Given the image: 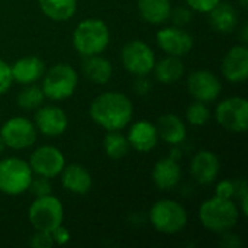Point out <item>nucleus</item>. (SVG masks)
<instances>
[{
	"instance_id": "obj_1",
	"label": "nucleus",
	"mask_w": 248,
	"mask_h": 248,
	"mask_svg": "<svg viewBox=\"0 0 248 248\" xmlns=\"http://www.w3.org/2000/svg\"><path fill=\"white\" fill-rule=\"evenodd\" d=\"M89 116L105 131H122L132 121L134 103L125 93L103 92L90 102Z\"/></svg>"
},
{
	"instance_id": "obj_2",
	"label": "nucleus",
	"mask_w": 248,
	"mask_h": 248,
	"mask_svg": "<svg viewBox=\"0 0 248 248\" xmlns=\"http://www.w3.org/2000/svg\"><path fill=\"white\" fill-rule=\"evenodd\" d=\"M198 218L205 230L215 234H222L237 227L241 212L234 199H225L214 195L201 203Z\"/></svg>"
},
{
	"instance_id": "obj_3",
	"label": "nucleus",
	"mask_w": 248,
	"mask_h": 248,
	"mask_svg": "<svg viewBox=\"0 0 248 248\" xmlns=\"http://www.w3.org/2000/svg\"><path fill=\"white\" fill-rule=\"evenodd\" d=\"M71 44L81 57L103 54L110 44L109 26L102 19H83L76 25L71 33Z\"/></svg>"
},
{
	"instance_id": "obj_4",
	"label": "nucleus",
	"mask_w": 248,
	"mask_h": 248,
	"mask_svg": "<svg viewBox=\"0 0 248 248\" xmlns=\"http://www.w3.org/2000/svg\"><path fill=\"white\" fill-rule=\"evenodd\" d=\"M150 225L160 234L174 235L182 232L189 222L186 208L174 199H158L148 211Z\"/></svg>"
},
{
	"instance_id": "obj_5",
	"label": "nucleus",
	"mask_w": 248,
	"mask_h": 248,
	"mask_svg": "<svg viewBox=\"0 0 248 248\" xmlns=\"http://www.w3.org/2000/svg\"><path fill=\"white\" fill-rule=\"evenodd\" d=\"M78 86V73L67 62H57L45 70L41 78V89L45 99L62 102L70 99Z\"/></svg>"
},
{
	"instance_id": "obj_6",
	"label": "nucleus",
	"mask_w": 248,
	"mask_h": 248,
	"mask_svg": "<svg viewBox=\"0 0 248 248\" xmlns=\"http://www.w3.org/2000/svg\"><path fill=\"white\" fill-rule=\"evenodd\" d=\"M28 221L35 231L52 232L64 224V206L55 195L38 196L28 208Z\"/></svg>"
},
{
	"instance_id": "obj_7",
	"label": "nucleus",
	"mask_w": 248,
	"mask_h": 248,
	"mask_svg": "<svg viewBox=\"0 0 248 248\" xmlns=\"http://www.w3.org/2000/svg\"><path fill=\"white\" fill-rule=\"evenodd\" d=\"M33 173L26 160L4 157L0 160V193L20 196L28 192Z\"/></svg>"
},
{
	"instance_id": "obj_8",
	"label": "nucleus",
	"mask_w": 248,
	"mask_h": 248,
	"mask_svg": "<svg viewBox=\"0 0 248 248\" xmlns=\"http://www.w3.org/2000/svg\"><path fill=\"white\" fill-rule=\"evenodd\" d=\"M217 124L232 134H244L248 129V102L243 96L222 99L215 108Z\"/></svg>"
},
{
	"instance_id": "obj_9",
	"label": "nucleus",
	"mask_w": 248,
	"mask_h": 248,
	"mask_svg": "<svg viewBox=\"0 0 248 248\" xmlns=\"http://www.w3.org/2000/svg\"><path fill=\"white\" fill-rule=\"evenodd\" d=\"M0 137L6 148L22 151L35 145L38 140V131L33 121L28 119L26 116H12L1 125Z\"/></svg>"
},
{
	"instance_id": "obj_10",
	"label": "nucleus",
	"mask_w": 248,
	"mask_h": 248,
	"mask_svg": "<svg viewBox=\"0 0 248 248\" xmlns=\"http://www.w3.org/2000/svg\"><path fill=\"white\" fill-rule=\"evenodd\" d=\"M119 58L122 67L134 77L151 74L155 64V52L147 42L141 39L128 41L122 46Z\"/></svg>"
},
{
	"instance_id": "obj_11",
	"label": "nucleus",
	"mask_w": 248,
	"mask_h": 248,
	"mask_svg": "<svg viewBox=\"0 0 248 248\" xmlns=\"http://www.w3.org/2000/svg\"><path fill=\"white\" fill-rule=\"evenodd\" d=\"M186 87L193 100L205 102L208 105L218 100L222 93V81L214 71L206 68H198L189 73Z\"/></svg>"
},
{
	"instance_id": "obj_12",
	"label": "nucleus",
	"mask_w": 248,
	"mask_h": 248,
	"mask_svg": "<svg viewBox=\"0 0 248 248\" xmlns=\"http://www.w3.org/2000/svg\"><path fill=\"white\" fill-rule=\"evenodd\" d=\"M29 166L33 176L55 179L60 176L67 161L64 153L54 145H39L29 155Z\"/></svg>"
},
{
	"instance_id": "obj_13",
	"label": "nucleus",
	"mask_w": 248,
	"mask_h": 248,
	"mask_svg": "<svg viewBox=\"0 0 248 248\" xmlns=\"http://www.w3.org/2000/svg\"><path fill=\"white\" fill-rule=\"evenodd\" d=\"M155 41L158 48L166 55L185 57L187 55L195 45V39L185 28L176 25H166L160 28L155 33Z\"/></svg>"
},
{
	"instance_id": "obj_14",
	"label": "nucleus",
	"mask_w": 248,
	"mask_h": 248,
	"mask_svg": "<svg viewBox=\"0 0 248 248\" xmlns=\"http://www.w3.org/2000/svg\"><path fill=\"white\" fill-rule=\"evenodd\" d=\"M33 124L38 134L48 138H57L68 129V115L58 105L42 103L38 109H35Z\"/></svg>"
},
{
	"instance_id": "obj_15",
	"label": "nucleus",
	"mask_w": 248,
	"mask_h": 248,
	"mask_svg": "<svg viewBox=\"0 0 248 248\" xmlns=\"http://www.w3.org/2000/svg\"><path fill=\"white\" fill-rule=\"evenodd\" d=\"M222 77L232 84L246 83L248 78V46L244 44L232 45L221 61Z\"/></svg>"
},
{
	"instance_id": "obj_16",
	"label": "nucleus",
	"mask_w": 248,
	"mask_h": 248,
	"mask_svg": "<svg viewBox=\"0 0 248 248\" xmlns=\"http://www.w3.org/2000/svg\"><path fill=\"white\" fill-rule=\"evenodd\" d=\"M189 171L192 179L201 186H209L217 182L221 171V160L211 150H201L193 154Z\"/></svg>"
},
{
	"instance_id": "obj_17",
	"label": "nucleus",
	"mask_w": 248,
	"mask_h": 248,
	"mask_svg": "<svg viewBox=\"0 0 248 248\" xmlns=\"http://www.w3.org/2000/svg\"><path fill=\"white\" fill-rule=\"evenodd\" d=\"M58 177L61 180L62 187L71 195L84 196L92 190L93 186V177L90 171L80 163L65 164Z\"/></svg>"
},
{
	"instance_id": "obj_18",
	"label": "nucleus",
	"mask_w": 248,
	"mask_h": 248,
	"mask_svg": "<svg viewBox=\"0 0 248 248\" xmlns=\"http://www.w3.org/2000/svg\"><path fill=\"white\" fill-rule=\"evenodd\" d=\"M129 147L138 153H150L158 145V134L155 124L148 119L135 121L126 134Z\"/></svg>"
},
{
	"instance_id": "obj_19",
	"label": "nucleus",
	"mask_w": 248,
	"mask_h": 248,
	"mask_svg": "<svg viewBox=\"0 0 248 248\" xmlns=\"http://www.w3.org/2000/svg\"><path fill=\"white\" fill-rule=\"evenodd\" d=\"M45 62L36 55H25L10 64L13 83L20 86L38 83L45 73Z\"/></svg>"
},
{
	"instance_id": "obj_20",
	"label": "nucleus",
	"mask_w": 248,
	"mask_h": 248,
	"mask_svg": "<svg viewBox=\"0 0 248 248\" xmlns=\"http://www.w3.org/2000/svg\"><path fill=\"white\" fill-rule=\"evenodd\" d=\"M151 180L154 186L161 192H170L176 189L182 180V167L177 160L171 157L160 158L151 170Z\"/></svg>"
},
{
	"instance_id": "obj_21",
	"label": "nucleus",
	"mask_w": 248,
	"mask_h": 248,
	"mask_svg": "<svg viewBox=\"0 0 248 248\" xmlns=\"http://www.w3.org/2000/svg\"><path fill=\"white\" fill-rule=\"evenodd\" d=\"M206 15L211 28L219 33H232L240 26V12L230 1L221 0Z\"/></svg>"
},
{
	"instance_id": "obj_22",
	"label": "nucleus",
	"mask_w": 248,
	"mask_h": 248,
	"mask_svg": "<svg viewBox=\"0 0 248 248\" xmlns=\"http://www.w3.org/2000/svg\"><path fill=\"white\" fill-rule=\"evenodd\" d=\"M158 140L167 145H182L187 137L186 122L176 113H164L157 119L155 124Z\"/></svg>"
},
{
	"instance_id": "obj_23",
	"label": "nucleus",
	"mask_w": 248,
	"mask_h": 248,
	"mask_svg": "<svg viewBox=\"0 0 248 248\" xmlns=\"http://www.w3.org/2000/svg\"><path fill=\"white\" fill-rule=\"evenodd\" d=\"M81 73L90 83L97 86H105L113 77V65L110 60H108L102 54L83 57Z\"/></svg>"
},
{
	"instance_id": "obj_24",
	"label": "nucleus",
	"mask_w": 248,
	"mask_h": 248,
	"mask_svg": "<svg viewBox=\"0 0 248 248\" xmlns=\"http://www.w3.org/2000/svg\"><path fill=\"white\" fill-rule=\"evenodd\" d=\"M157 83L164 86H171L180 81L185 76V64L180 57L166 55L164 58L155 61L151 71Z\"/></svg>"
},
{
	"instance_id": "obj_25",
	"label": "nucleus",
	"mask_w": 248,
	"mask_h": 248,
	"mask_svg": "<svg viewBox=\"0 0 248 248\" xmlns=\"http://www.w3.org/2000/svg\"><path fill=\"white\" fill-rule=\"evenodd\" d=\"M170 0H137V9L144 22L160 26L169 22L171 12Z\"/></svg>"
},
{
	"instance_id": "obj_26",
	"label": "nucleus",
	"mask_w": 248,
	"mask_h": 248,
	"mask_svg": "<svg viewBox=\"0 0 248 248\" xmlns=\"http://www.w3.org/2000/svg\"><path fill=\"white\" fill-rule=\"evenodd\" d=\"M38 4L52 22H67L77 12V0H38Z\"/></svg>"
},
{
	"instance_id": "obj_27",
	"label": "nucleus",
	"mask_w": 248,
	"mask_h": 248,
	"mask_svg": "<svg viewBox=\"0 0 248 248\" xmlns=\"http://www.w3.org/2000/svg\"><path fill=\"white\" fill-rule=\"evenodd\" d=\"M102 147L105 154L110 160H122L128 155L131 150L126 135H124L121 131H106Z\"/></svg>"
},
{
	"instance_id": "obj_28",
	"label": "nucleus",
	"mask_w": 248,
	"mask_h": 248,
	"mask_svg": "<svg viewBox=\"0 0 248 248\" xmlns=\"http://www.w3.org/2000/svg\"><path fill=\"white\" fill-rule=\"evenodd\" d=\"M45 100L44 92L41 89V86L35 84H26L20 89V92L17 93L16 97V103L22 110H35L38 109Z\"/></svg>"
},
{
	"instance_id": "obj_29",
	"label": "nucleus",
	"mask_w": 248,
	"mask_h": 248,
	"mask_svg": "<svg viewBox=\"0 0 248 248\" xmlns=\"http://www.w3.org/2000/svg\"><path fill=\"white\" fill-rule=\"evenodd\" d=\"M185 118L186 122L192 126H205L211 118H212V112L208 106V103L205 102H199V100H193L185 112Z\"/></svg>"
},
{
	"instance_id": "obj_30",
	"label": "nucleus",
	"mask_w": 248,
	"mask_h": 248,
	"mask_svg": "<svg viewBox=\"0 0 248 248\" xmlns=\"http://www.w3.org/2000/svg\"><path fill=\"white\" fill-rule=\"evenodd\" d=\"M193 19V10H190L186 4L185 6H177V7H171L170 12V22L171 25L180 26V28H186Z\"/></svg>"
},
{
	"instance_id": "obj_31",
	"label": "nucleus",
	"mask_w": 248,
	"mask_h": 248,
	"mask_svg": "<svg viewBox=\"0 0 248 248\" xmlns=\"http://www.w3.org/2000/svg\"><path fill=\"white\" fill-rule=\"evenodd\" d=\"M35 198L38 196H45V195H51L52 193V183L51 179L42 177V176H33L28 189Z\"/></svg>"
},
{
	"instance_id": "obj_32",
	"label": "nucleus",
	"mask_w": 248,
	"mask_h": 248,
	"mask_svg": "<svg viewBox=\"0 0 248 248\" xmlns=\"http://www.w3.org/2000/svg\"><path fill=\"white\" fill-rule=\"evenodd\" d=\"M234 201L241 212L243 217L248 215V186L246 179H238L237 180V190L234 195Z\"/></svg>"
},
{
	"instance_id": "obj_33",
	"label": "nucleus",
	"mask_w": 248,
	"mask_h": 248,
	"mask_svg": "<svg viewBox=\"0 0 248 248\" xmlns=\"http://www.w3.org/2000/svg\"><path fill=\"white\" fill-rule=\"evenodd\" d=\"M237 190V180H230V179H222L217 182L215 185V196L225 198V199H234Z\"/></svg>"
},
{
	"instance_id": "obj_34",
	"label": "nucleus",
	"mask_w": 248,
	"mask_h": 248,
	"mask_svg": "<svg viewBox=\"0 0 248 248\" xmlns=\"http://www.w3.org/2000/svg\"><path fill=\"white\" fill-rule=\"evenodd\" d=\"M13 84L12 78V71H10V64L0 58V96L6 94Z\"/></svg>"
},
{
	"instance_id": "obj_35",
	"label": "nucleus",
	"mask_w": 248,
	"mask_h": 248,
	"mask_svg": "<svg viewBox=\"0 0 248 248\" xmlns=\"http://www.w3.org/2000/svg\"><path fill=\"white\" fill-rule=\"evenodd\" d=\"M29 246L33 248H51L54 247V240L51 232L46 231H35L29 240Z\"/></svg>"
},
{
	"instance_id": "obj_36",
	"label": "nucleus",
	"mask_w": 248,
	"mask_h": 248,
	"mask_svg": "<svg viewBox=\"0 0 248 248\" xmlns=\"http://www.w3.org/2000/svg\"><path fill=\"white\" fill-rule=\"evenodd\" d=\"M221 0H185V4L198 13H208L212 10Z\"/></svg>"
},
{
	"instance_id": "obj_37",
	"label": "nucleus",
	"mask_w": 248,
	"mask_h": 248,
	"mask_svg": "<svg viewBox=\"0 0 248 248\" xmlns=\"http://www.w3.org/2000/svg\"><path fill=\"white\" fill-rule=\"evenodd\" d=\"M132 89L138 96H147L153 90V83L150 81L148 76H135Z\"/></svg>"
},
{
	"instance_id": "obj_38",
	"label": "nucleus",
	"mask_w": 248,
	"mask_h": 248,
	"mask_svg": "<svg viewBox=\"0 0 248 248\" xmlns=\"http://www.w3.org/2000/svg\"><path fill=\"white\" fill-rule=\"evenodd\" d=\"M219 235H221L219 246L222 248H240L243 246V241H241L240 235L238 234H234L232 230L225 231V232H222Z\"/></svg>"
},
{
	"instance_id": "obj_39",
	"label": "nucleus",
	"mask_w": 248,
	"mask_h": 248,
	"mask_svg": "<svg viewBox=\"0 0 248 248\" xmlns=\"http://www.w3.org/2000/svg\"><path fill=\"white\" fill-rule=\"evenodd\" d=\"M52 240L55 246H65L71 241V232L67 227H64V224H61L60 227H57L52 232Z\"/></svg>"
},
{
	"instance_id": "obj_40",
	"label": "nucleus",
	"mask_w": 248,
	"mask_h": 248,
	"mask_svg": "<svg viewBox=\"0 0 248 248\" xmlns=\"http://www.w3.org/2000/svg\"><path fill=\"white\" fill-rule=\"evenodd\" d=\"M238 29V39H240V44H244L247 45L248 44V23L244 22L241 25V28H237Z\"/></svg>"
},
{
	"instance_id": "obj_41",
	"label": "nucleus",
	"mask_w": 248,
	"mask_h": 248,
	"mask_svg": "<svg viewBox=\"0 0 248 248\" xmlns=\"http://www.w3.org/2000/svg\"><path fill=\"white\" fill-rule=\"evenodd\" d=\"M241 9H248V0H238Z\"/></svg>"
},
{
	"instance_id": "obj_42",
	"label": "nucleus",
	"mask_w": 248,
	"mask_h": 248,
	"mask_svg": "<svg viewBox=\"0 0 248 248\" xmlns=\"http://www.w3.org/2000/svg\"><path fill=\"white\" fill-rule=\"evenodd\" d=\"M4 150H6V145H4V142H3V140H1V137H0V155L4 153Z\"/></svg>"
}]
</instances>
